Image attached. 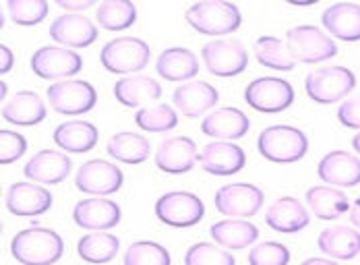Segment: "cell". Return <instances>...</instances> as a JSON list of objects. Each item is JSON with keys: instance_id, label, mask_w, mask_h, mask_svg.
Returning a JSON list of instances; mask_svg holds the SVG:
<instances>
[{"instance_id": "obj_1", "label": "cell", "mask_w": 360, "mask_h": 265, "mask_svg": "<svg viewBox=\"0 0 360 265\" xmlns=\"http://www.w3.org/2000/svg\"><path fill=\"white\" fill-rule=\"evenodd\" d=\"M11 253L23 265H52L63 257L65 243L54 230L34 226L15 234Z\"/></svg>"}, {"instance_id": "obj_2", "label": "cell", "mask_w": 360, "mask_h": 265, "mask_svg": "<svg viewBox=\"0 0 360 265\" xmlns=\"http://www.w3.org/2000/svg\"><path fill=\"white\" fill-rule=\"evenodd\" d=\"M186 23L203 36H228L243 23L240 8L234 2L201 0L186 8Z\"/></svg>"}, {"instance_id": "obj_3", "label": "cell", "mask_w": 360, "mask_h": 265, "mask_svg": "<svg viewBox=\"0 0 360 265\" xmlns=\"http://www.w3.org/2000/svg\"><path fill=\"white\" fill-rule=\"evenodd\" d=\"M259 153L276 164H292L302 160L309 152V139L307 135L288 124H276L267 127L257 141Z\"/></svg>"}, {"instance_id": "obj_4", "label": "cell", "mask_w": 360, "mask_h": 265, "mask_svg": "<svg viewBox=\"0 0 360 265\" xmlns=\"http://www.w3.org/2000/svg\"><path fill=\"white\" fill-rule=\"evenodd\" d=\"M100 60L108 73L131 77L147 67L149 46L141 38H116L102 48Z\"/></svg>"}, {"instance_id": "obj_5", "label": "cell", "mask_w": 360, "mask_h": 265, "mask_svg": "<svg viewBox=\"0 0 360 265\" xmlns=\"http://www.w3.org/2000/svg\"><path fill=\"white\" fill-rule=\"evenodd\" d=\"M356 87V75L346 67H327L309 73L304 79L307 96L317 104H335Z\"/></svg>"}, {"instance_id": "obj_6", "label": "cell", "mask_w": 360, "mask_h": 265, "mask_svg": "<svg viewBox=\"0 0 360 265\" xmlns=\"http://www.w3.org/2000/svg\"><path fill=\"white\" fill-rule=\"evenodd\" d=\"M155 216L162 224L172 228H191L205 216L203 201L188 190H172L158 199Z\"/></svg>"}, {"instance_id": "obj_7", "label": "cell", "mask_w": 360, "mask_h": 265, "mask_svg": "<svg viewBox=\"0 0 360 265\" xmlns=\"http://www.w3.org/2000/svg\"><path fill=\"white\" fill-rule=\"evenodd\" d=\"M245 102L257 112H284L294 102V89H292V85L286 79L259 77V79H255L247 85Z\"/></svg>"}, {"instance_id": "obj_8", "label": "cell", "mask_w": 360, "mask_h": 265, "mask_svg": "<svg viewBox=\"0 0 360 265\" xmlns=\"http://www.w3.org/2000/svg\"><path fill=\"white\" fill-rule=\"evenodd\" d=\"M201 58L207 71L216 77L240 75L249 65V54L245 46L234 38L212 39L201 48Z\"/></svg>"}, {"instance_id": "obj_9", "label": "cell", "mask_w": 360, "mask_h": 265, "mask_svg": "<svg viewBox=\"0 0 360 265\" xmlns=\"http://www.w3.org/2000/svg\"><path fill=\"white\" fill-rule=\"evenodd\" d=\"M46 96H48L50 106L56 112L67 114V116L89 112L98 102L96 87L87 81H79V79L56 81L54 85L48 87Z\"/></svg>"}, {"instance_id": "obj_10", "label": "cell", "mask_w": 360, "mask_h": 265, "mask_svg": "<svg viewBox=\"0 0 360 265\" xmlns=\"http://www.w3.org/2000/svg\"><path fill=\"white\" fill-rule=\"evenodd\" d=\"M286 41L298 63L315 65V63H323L327 58H333L338 54L335 41L315 25L292 27L286 34Z\"/></svg>"}, {"instance_id": "obj_11", "label": "cell", "mask_w": 360, "mask_h": 265, "mask_svg": "<svg viewBox=\"0 0 360 265\" xmlns=\"http://www.w3.org/2000/svg\"><path fill=\"white\" fill-rule=\"evenodd\" d=\"M214 203L217 212L228 218H252L263 205V190L249 183L224 185L217 189Z\"/></svg>"}, {"instance_id": "obj_12", "label": "cell", "mask_w": 360, "mask_h": 265, "mask_svg": "<svg viewBox=\"0 0 360 265\" xmlns=\"http://www.w3.org/2000/svg\"><path fill=\"white\" fill-rule=\"evenodd\" d=\"M124 183V174L120 168L106 160H89L85 162L75 176V185L81 193L89 195H112L120 190Z\"/></svg>"}, {"instance_id": "obj_13", "label": "cell", "mask_w": 360, "mask_h": 265, "mask_svg": "<svg viewBox=\"0 0 360 265\" xmlns=\"http://www.w3.org/2000/svg\"><path fill=\"white\" fill-rule=\"evenodd\" d=\"M83 67L81 56L60 46H44L32 56V71L39 79H63L77 75Z\"/></svg>"}, {"instance_id": "obj_14", "label": "cell", "mask_w": 360, "mask_h": 265, "mask_svg": "<svg viewBox=\"0 0 360 265\" xmlns=\"http://www.w3.org/2000/svg\"><path fill=\"white\" fill-rule=\"evenodd\" d=\"M317 174L325 185L335 189H348L360 185V157L348 152H329L321 157Z\"/></svg>"}, {"instance_id": "obj_15", "label": "cell", "mask_w": 360, "mask_h": 265, "mask_svg": "<svg viewBox=\"0 0 360 265\" xmlns=\"http://www.w3.org/2000/svg\"><path fill=\"white\" fill-rule=\"evenodd\" d=\"M199 164L205 172L214 176H230L245 168L247 153L243 148L230 141H214L199 152Z\"/></svg>"}, {"instance_id": "obj_16", "label": "cell", "mask_w": 360, "mask_h": 265, "mask_svg": "<svg viewBox=\"0 0 360 265\" xmlns=\"http://www.w3.org/2000/svg\"><path fill=\"white\" fill-rule=\"evenodd\" d=\"M6 207L13 216L19 218L41 216L52 207V195L39 185L15 183L6 190Z\"/></svg>"}, {"instance_id": "obj_17", "label": "cell", "mask_w": 360, "mask_h": 265, "mask_svg": "<svg viewBox=\"0 0 360 265\" xmlns=\"http://www.w3.org/2000/svg\"><path fill=\"white\" fill-rule=\"evenodd\" d=\"M199 162L197 146L191 137H170L155 153V166L166 174H184Z\"/></svg>"}, {"instance_id": "obj_18", "label": "cell", "mask_w": 360, "mask_h": 265, "mask_svg": "<svg viewBox=\"0 0 360 265\" xmlns=\"http://www.w3.org/2000/svg\"><path fill=\"white\" fill-rule=\"evenodd\" d=\"M71 157L67 153L41 150L25 164L23 172L30 181L41 185H58L71 174Z\"/></svg>"}, {"instance_id": "obj_19", "label": "cell", "mask_w": 360, "mask_h": 265, "mask_svg": "<svg viewBox=\"0 0 360 265\" xmlns=\"http://www.w3.org/2000/svg\"><path fill=\"white\" fill-rule=\"evenodd\" d=\"M72 220L85 230L104 232L120 222V207L108 199H83L75 205Z\"/></svg>"}, {"instance_id": "obj_20", "label": "cell", "mask_w": 360, "mask_h": 265, "mask_svg": "<svg viewBox=\"0 0 360 265\" xmlns=\"http://www.w3.org/2000/svg\"><path fill=\"white\" fill-rule=\"evenodd\" d=\"M50 38L69 48H87L98 39V27L83 15H63L52 21Z\"/></svg>"}, {"instance_id": "obj_21", "label": "cell", "mask_w": 360, "mask_h": 265, "mask_svg": "<svg viewBox=\"0 0 360 265\" xmlns=\"http://www.w3.org/2000/svg\"><path fill=\"white\" fill-rule=\"evenodd\" d=\"M217 100V89L205 81H191L186 85H179L172 93L176 110L188 118H199L201 114L214 108Z\"/></svg>"}, {"instance_id": "obj_22", "label": "cell", "mask_w": 360, "mask_h": 265, "mask_svg": "<svg viewBox=\"0 0 360 265\" xmlns=\"http://www.w3.org/2000/svg\"><path fill=\"white\" fill-rule=\"evenodd\" d=\"M323 27L342 41H360V4L335 2L321 15Z\"/></svg>"}, {"instance_id": "obj_23", "label": "cell", "mask_w": 360, "mask_h": 265, "mask_svg": "<svg viewBox=\"0 0 360 265\" xmlns=\"http://www.w3.org/2000/svg\"><path fill=\"white\" fill-rule=\"evenodd\" d=\"M251 122L247 118V114L240 108H219L214 114H210L207 118H203L201 122V131L210 137L224 139V141H232V139H240L247 135Z\"/></svg>"}, {"instance_id": "obj_24", "label": "cell", "mask_w": 360, "mask_h": 265, "mask_svg": "<svg viewBox=\"0 0 360 265\" xmlns=\"http://www.w3.org/2000/svg\"><path fill=\"white\" fill-rule=\"evenodd\" d=\"M114 96L122 106L137 108L149 102H158L162 98V85L153 77H122L114 85Z\"/></svg>"}, {"instance_id": "obj_25", "label": "cell", "mask_w": 360, "mask_h": 265, "mask_svg": "<svg viewBox=\"0 0 360 265\" xmlns=\"http://www.w3.org/2000/svg\"><path fill=\"white\" fill-rule=\"evenodd\" d=\"M265 222H267V226L282 232V234H294V232L309 226L311 218H309L307 207L298 199H294V197H280L267 209Z\"/></svg>"}, {"instance_id": "obj_26", "label": "cell", "mask_w": 360, "mask_h": 265, "mask_svg": "<svg viewBox=\"0 0 360 265\" xmlns=\"http://www.w3.org/2000/svg\"><path fill=\"white\" fill-rule=\"evenodd\" d=\"M52 139L63 152H91L98 143V129L87 120H69L56 127Z\"/></svg>"}, {"instance_id": "obj_27", "label": "cell", "mask_w": 360, "mask_h": 265, "mask_svg": "<svg viewBox=\"0 0 360 265\" xmlns=\"http://www.w3.org/2000/svg\"><path fill=\"white\" fill-rule=\"evenodd\" d=\"M2 118L19 127H34L46 120V104L36 91H19L2 106Z\"/></svg>"}, {"instance_id": "obj_28", "label": "cell", "mask_w": 360, "mask_h": 265, "mask_svg": "<svg viewBox=\"0 0 360 265\" xmlns=\"http://www.w3.org/2000/svg\"><path fill=\"white\" fill-rule=\"evenodd\" d=\"M155 71L166 81H188L199 73V60L186 48H168L158 56Z\"/></svg>"}, {"instance_id": "obj_29", "label": "cell", "mask_w": 360, "mask_h": 265, "mask_svg": "<svg viewBox=\"0 0 360 265\" xmlns=\"http://www.w3.org/2000/svg\"><path fill=\"white\" fill-rule=\"evenodd\" d=\"M317 245L333 259H354L360 253V232L348 226H331L319 234Z\"/></svg>"}, {"instance_id": "obj_30", "label": "cell", "mask_w": 360, "mask_h": 265, "mask_svg": "<svg viewBox=\"0 0 360 265\" xmlns=\"http://www.w3.org/2000/svg\"><path fill=\"white\" fill-rule=\"evenodd\" d=\"M212 236L219 247L238 251L251 247L259 238V228L249 220H221L212 226Z\"/></svg>"}, {"instance_id": "obj_31", "label": "cell", "mask_w": 360, "mask_h": 265, "mask_svg": "<svg viewBox=\"0 0 360 265\" xmlns=\"http://www.w3.org/2000/svg\"><path fill=\"white\" fill-rule=\"evenodd\" d=\"M307 203L319 220H335L350 209V201L342 190L323 185L307 190Z\"/></svg>"}, {"instance_id": "obj_32", "label": "cell", "mask_w": 360, "mask_h": 265, "mask_svg": "<svg viewBox=\"0 0 360 265\" xmlns=\"http://www.w3.org/2000/svg\"><path fill=\"white\" fill-rule=\"evenodd\" d=\"M255 54L257 60L267 67V69H276V71H294L296 69V58L290 50L286 39L274 38V36H263L255 41Z\"/></svg>"}, {"instance_id": "obj_33", "label": "cell", "mask_w": 360, "mask_h": 265, "mask_svg": "<svg viewBox=\"0 0 360 265\" xmlns=\"http://www.w3.org/2000/svg\"><path fill=\"white\" fill-rule=\"evenodd\" d=\"M106 152L124 164H141L149 157L151 146L143 135L137 133H116L106 146Z\"/></svg>"}, {"instance_id": "obj_34", "label": "cell", "mask_w": 360, "mask_h": 265, "mask_svg": "<svg viewBox=\"0 0 360 265\" xmlns=\"http://www.w3.org/2000/svg\"><path fill=\"white\" fill-rule=\"evenodd\" d=\"M118 238L108 232H96V234H85L79 245H77V253L83 261L89 264H108L116 257L118 253Z\"/></svg>"}, {"instance_id": "obj_35", "label": "cell", "mask_w": 360, "mask_h": 265, "mask_svg": "<svg viewBox=\"0 0 360 265\" xmlns=\"http://www.w3.org/2000/svg\"><path fill=\"white\" fill-rule=\"evenodd\" d=\"M96 19L108 32L129 30L137 19V6L133 2H127V0L102 2L96 11Z\"/></svg>"}, {"instance_id": "obj_36", "label": "cell", "mask_w": 360, "mask_h": 265, "mask_svg": "<svg viewBox=\"0 0 360 265\" xmlns=\"http://www.w3.org/2000/svg\"><path fill=\"white\" fill-rule=\"evenodd\" d=\"M135 124L147 133H166L179 124V114L168 104H153L135 114Z\"/></svg>"}, {"instance_id": "obj_37", "label": "cell", "mask_w": 360, "mask_h": 265, "mask_svg": "<svg viewBox=\"0 0 360 265\" xmlns=\"http://www.w3.org/2000/svg\"><path fill=\"white\" fill-rule=\"evenodd\" d=\"M124 265H172V259L162 245L153 240H139L124 251Z\"/></svg>"}, {"instance_id": "obj_38", "label": "cell", "mask_w": 360, "mask_h": 265, "mask_svg": "<svg viewBox=\"0 0 360 265\" xmlns=\"http://www.w3.org/2000/svg\"><path fill=\"white\" fill-rule=\"evenodd\" d=\"M8 17L17 25H37L48 15V2L44 0H8Z\"/></svg>"}, {"instance_id": "obj_39", "label": "cell", "mask_w": 360, "mask_h": 265, "mask_svg": "<svg viewBox=\"0 0 360 265\" xmlns=\"http://www.w3.org/2000/svg\"><path fill=\"white\" fill-rule=\"evenodd\" d=\"M184 265H236V261L228 251H224V247L197 243L186 251Z\"/></svg>"}, {"instance_id": "obj_40", "label": "cell", "mask_w": 360, "mask_h": 265, "mask_svg": "<svg viewBox=\"0 0 360 265\" xmlns=\"http://www.w3.org/2000/svg\"><path fill=\"white\" fill-rule=\"evenodd\" d=\"M251 265H288L290 251L282 243H261L249 253Z\"/></svg>"}, {"instance_id": "obj_41", "label": "cell", "mask_w": 360, "mask_h": 265, "mask_svg": "<svg viewBox=\"0 0 360 265\" xmlns=\"http://www.w3.org/2000/svg\"><path fill=\"white\" fill-rule=\"evenodd\" d=\"M25 152H27V141L23 135L15 131H6V129L0 131V164L2 166L17 162Z\"/></svg>"}, {"instance_id": "obj_42", "label": "cell", "mask_w": 360, "mask_h": 265, "mask_svg": "<svg viewBox=\"0 0 360 265\" xmlns=\"http://www.w3.org/2000/svg\"><path fill=\"white\" fill-rule=\"evenodd\" d=\"M338 120L348 129H360V98L344 102L338 110Z\"/></svg>"}, {"instance_id": "obj_43", "label": "cell", "mask_w": 360, "mask_h": 265, "mask_svg": "<svg viewBox=\"0 0 360 265\" xmlns=\"http://www.w3.org/2000/svg\"><path fill=\"white\" fill-rule=\"evenodd\" d=\"M0 73L6 75L11 69H13V50L4 44H0Z\"/></svg>"}, {"instance_id": "obj_44", "label": "cell", "mask_w": 360, "mask_h": 265, "mask_svg": "<svg viewBox=\"0 0 360 265\" xmlns=\"http://www.w3.org/2000/svg\"><path fill=\"white\" fill-rule=\"evenodd\" d=\"M63 8H67V11H72L75 15H77V11H85V8H89L94 2H89V0H81V2H71V0H63V2H58Z\"/></svg>"}, {"instance_id": "obj_45", "label": "cell", "mask_w": 360, "mask_h": 265, "mask_svg": "<svg viewBox=\"0 0 360 265\" xmlns=\"http://www.w3.org/2000/svg\"><path fill=\"white\" fill-rule=\"evenodd\" d=\"M350 220H352L354 226L360 228V197L354 201V205L350 207Z\"/></svg>"}, {"instance_id": "obj_46", "label": "cell", "mask_w": 360, "mask_h": 265, "mask_svg": "<svg viewBox=\"0 0 360 265\" xmlns=\"http://www.w3.org/2000/svg\"><path fill=\"white\" fill-rule=\"evenodd\" d=\"M300 265H338L335 261H329V259H321V257H311L307 261H302Z\"/></svg>"}, {"instance_id": "obj_47", "label": "cell", "mask_w": 360, "mask_h": 265, "mask_svg": "<svg viewBox=\"0 0 360 265\" xmlns=\"http://www.w3.org/2000/svg\"><path fill=\"white\" fill-rule=\"evenodd\" d=\"M317 0H290V4H294V6H311Z\"/></svg>"}, {"instance_id": "obj_48", "label": "cell", "mask_w": 360, "mask_h": 265, "mask_svg": "<svg viewBox=\"0 0 360 265\" xmlns=\"http://www.w3.org/2000/svg\"><path fill=\"white\" fill-rule=\"evenodd\" d=\"M352 148H354V152L360 155V133L359 135H354V139H352Z\"/></svg>"}]
</instances>
